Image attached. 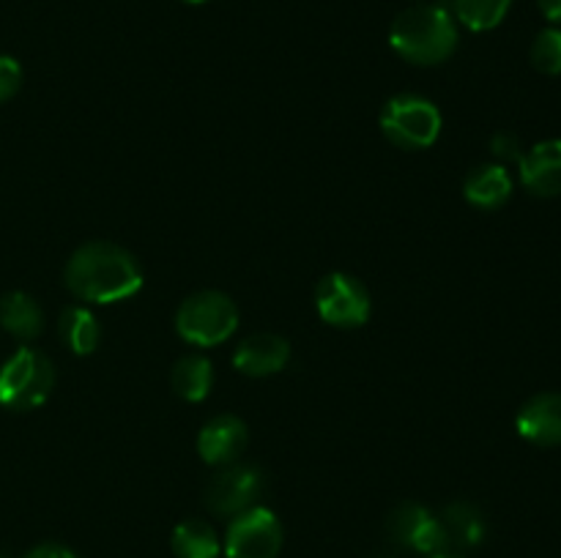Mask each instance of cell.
<instances>
[{
  "mask_svg": "<svg viewBox=\"0 0 561 558\" xmlns=\"http://www.w3.org/2000/svg\"><path fill=\"white\" fill-rule=\"evenodd\" d=\"M66 288L80 301L115 304L142 288V268L129 249L110 241L82 244L66 263Z\"/></svg>",
  "mask_w": 561,
  "mask_h": 558,
  "instance_id": "1",
  "label": "cell"
},
{
  "mask_svg": "<svg viewBox=\"0 0 561 558\" xmlns=\"http://www.w3.org/2000/svg\"><path fill=\"white\" fill-rule=\"evenodd\" d=\"M389 44L416 66H436L458 47V25L447 5L425 3L405 9L389 27Z\"/></svg>",
  "mask_w": 561,
  "mask_h": 558,
  "instance_id": "2",
  "label": "cell"
},
{
  "mask_svg": "<svg viewBox=\"0 0 561 558\" xmlns=\"http://www.w3.org/2000/svg\"><path fill=\"white\" fill-rule=\"evenodd\" d=\"M239 326V310L233 299L219 290H201L190 299L181 301L175 312V332L184 342L197 345V348H214L225 339L233 337Z\"/></svg>",
  "mask_w": 561,
  "mask_h": 558,
  "instance_id": "3",
  "label": "cell"
},
{
  "mask_svg": "<svg viewBox=\"0 0 561 558\" xmlns=\"http://www.w3.org/2000/svg\"><path fill=\"white\" fill-rule=\"evenodd\" d=\"M55 388V367L42 350L20 348L0 367V405L33 410L47 403Z\"/></svg>",
  "mask_w": 561,
  "mask_h": 558,
  "instance_id": "4",
  "label": "cell"
},
{
  "mask_svg": "<svg viewBox=\"0 0 561 558\" xmlns=\"http://www.w3.org/2000/svg\"><path fill=\"white\" fill-rule=\"evenodd\" d=\"M381 131L398 148L422 151V148H431L442 135V113L431 98L403 93L383 104Z\"/></svg>",
  "mask_w": 561,
  "mask_h": 558,
  "instance_id": "5",
  "label": "cell"
},
{
  "mask_svg": "<svg viewBox=\"0 0 561 558\" xmlns=\"http://www.w3.org/2000/svg\"><path fill=\"white\" fill-rule=\"evenodd\" d=\"M228 558H277L283 550V523L266 507H252L236 514L225 534Z\"/></svg>",
  "mask_w": 561,
  "mask_h": 558,
  "instance_id": "6",
  "label": "cell"
},
{
  "mask_svg": "<svg viewBox=\"0 0 561 558\" xmlns=\"http://www.w3.org/2000/svg\"><path fill=\"white\" fill-rule=\"evenodd\" d=\"M316 310L327 323L356 328L370 317V293L351 274H329L316 288Z\"/></svg>",
  "mask_w": 561,
  "mask_h": 558,
  "instance_id": "7",
  "label": "cell"
},
{
  "mask_svg": "<svg viewBox=\"0 0 561 558\" xmlns=\"http://www.w3.org/2000/svg\"><path fill=\"white\" fill-rule=\"evenodd\" d=\"M263 490V476L255 465H225L206 487V507L219 518H236L255 507Z\"/></svg>",
  "mask_w": 561,
  "mask_h": 558,
  "instance_id": "8",
  "label": "cell"
},
{
  "mask_svg": "<svg viewBox=\"0 0 561 558\" xmlns=\"http://www.w3.org/2000/svg\"><path fill=\"white\" fill-rule=\"evenodd\" d=\"M387 531L394 545L422 553V556L447 550V536H444L442 520L431 509L422 507V503L405 501L398 509H392L387 520Z\"/></svg>",
  "mask_w": 561,
  "mask_h": 558,
  "instance_id": "9",
  "label": "cell"
},
{
  "mask_svg": "<svg viewBox=\"0 0 561 558\" xmlns=\"http://www.w3.org/2000/svg\"><path fill=\"white\" fill-rule=\"evenodd\" d=\"M250 432L239 416H214L197 435V452H201L203 463L214 465V468H225V465L239 463L244 454Z\"/></svg>",
  "mask_w": 561,
  "mask_h": 558,
  "instance_id": "10",
  "label": "cell"
},
{
  "mask_svg": "<svg viewBox=\"0 0 561 558\" xmlns=\"http://www.w3.org/2000/svg\"><path fill=\"white\" fill-rule=\"evenodd\" d=\"M515 430L535 446H561V392H540L520 405Z\"/></svg>",
  "mask_w": 561,
  "mask_h": 558,
  "instance_id": "11",
  "label": "cell"
},
{
  "mask_svg": "<svg viewBox=\"0 0 561 558\" xmlns=\"http://www.w3.org/2000/svg\"><path fill=\"white\" fill-rule=\"evenodd\" d=\"M288 361H290L288 339L268 332L247 337L233 353L236 370H239L241 375H250V377L277 375V372H283L285 367H288Z\"/></svg>",
  "mask_w": 561,
  "mask_h": 558,
  "instance_id": "12",
  "label": "cell"
},
{
  "mask_svg": "<svg viewBox=\"0 0 561 558\" xmlns=\"http://www.w3.org/2000/svg\"><path fill=\"white\" fill-rule=\"evenodd\" d=\"M520 184L535 197H559L561 195V140H542L524 151L518 162Z\"/></svg>",
  "mask_w": 561,
  "mask_h": 558,
  "instance_id": "13",
  "label": "cell"
},
{
  "mask_svg": "<svg viewBox=\"0 0 561 558\" xmlns=\"http://www.w3.org/2000/svg\"><path fill=\"white\" fill-rule=\"evenodd\" d=\"M466 200L482 211H496L513 197V175L504 164H482L471 170L463 184Z\"/></svg>",
  "mask_w": 561,
  "mask_h": 558,
  "instance_id": "14",
  "label": "cell"
},
{
  "mask_svg": "<svg viewBox=\"0 0 561 558\" xmlns=\"http://www.w3.org/2000/svg\"><path fill=\"white\" fill-rule=\"evenodd\" d=\"M442 520L444 536H447V550H469V547L482 545L485 539V518H482L480 509L469 501H455L438 514Z\"/></svg>",
  "mask_w": 561,
  "mask_h": 558,
  "instance_id": "15",
  "label": "cell"
},
{
  "mask_svg": "<svg viewBox=\"0 0 561 558\" xmlns=\"http://www.w3.org/2000/svg\"><path fill=\"white\" fill-rule=\"evenodd\" d=\"M0 326L11 334V337L22 339V342H31L42 334L44 328V315L42 306L36 304V299L22 290L14 293H5L0 299Z\"/></svg>",
  "mask_w": 561,
  "mask_h": 558,
  "instance_id": "16",
  "label": "cell"
},
{
  "mask_svg": "<svg viewBox=\"0 0 561 558\" xmlns=\"http://www.w3.org/2000/svg\"><path fill=\"white\" fill-rule=\"evenodd\" d=\"M58 334L66 342V348L77 356L93 353L99 339H102V328H99L96 315L82 304H71L60 312Z\"/></svg>",
  "mask_w": 561,
  "mask_h": 558,
  "instance_id": "17",
  "label": "cell"
},
{
  "mask_svg": "<svg viewBox=\"0 0 561 558\" xmlns=\"http://www.w3.org/2000/svg\"><path fill=\"white\" fill-rule=\"evenodd\" d=\"M170 547H173L175 558H219L222 542H219L211 523L192 518L175 525Z\"/></svg>",
  "mask_w": 561,
  "mask_h": 558,
  "instance_id": "18",
  "label": "cell"
},
{
  "mask_svg": "<svg viewBox=\"0 0 561 558\" xmlns=\"http://www.w3.org/2000/svg\"><path fill=\"white\" fill-rule=\"evenodd\" d=\"M170 383H173V392L179 394L186 403H201L208 397L214 383V367L206 356L190 353L184 359L175 361L173 372H170Z\"/></svg>",
  "mask_w": 561,
  "mask_h": 558,
  "instance_id": "19",
  "label": "cell"
},
{
  "mask_svg": "<svg viewBox=\"0 0 561 558\" xmlns=\"http://www.w3.org/2000/svg\"><path fill=\"white\" fill-rule=\"evenodd\" d=\"M453 3H455V16H458L469 31L482 33L502 25V20L507 16L513 0H453Z\"/></svg>",
  "mask_w": 561,
  "mask_h": 558,
  "instance_id": "20",
  "label": "cell"
},
{
  "mask_svg": "<svg viewBox=\"0 0 561 558\" xmlns=\"http://www.w3.org/2000/svg\"><path fill=\"white\" fill-rule=\"evenodd\" d=\"M531 66L540 74H561V27H546L537 33L535 44H531Z\"/></svg>",
  "mask_w": 561,
  "mask_h": 558,
  "instance_id": "21",
  "label": "cell"
},
{
  "mask_svg": "<svg viewBox=\"0 0 561 558\" xmlns=\"http://www.w3.org/2000/svg\"><path fill=\"white\" fill-rule=\"evenodd\" d=\"M22 85V66L11 55H0V102H9Z\"/></svg>",
  "mask_w": 561,
  "mask_h": 558,
  "instance_id": "22",
  "label": "cell"
},
{
  "mask_svg": "<svg viewBox=\"0 0 561 558\" xmlns=\"http://www.w3.org/2000/svg\"><path fill=\"white\" fill-rule=\"evenodd\" d=\"M491 153L499 159V164H502V162H520V156H524V146H520V140L515 135H510V131H502V135H496L491 140Z\"/></svg>",
  "mask_w": 561,
  "mask_h": 558,
  "instance_id": "23",
  "label": "cell"
},
{
  "mask_svg": "<svg viewBox=\"0 0 561 558\" xmlns=\"http://www.w3.org/2000/svg\"><path fill=\"white\" fill-rule=\"evenodd\" d=\"M25 558H77L69 547L64 545H55V542H47V545H38L27 553Z\"/></svg>",
  "mask_w": 561,
  "mask_h": 558,
  "instance_id": "24",
  "label": "cell"
},
{
  "mask_svg": "<svg viewBox=\"0 0 561 558\" xmlns=\"http://www.w3.org/2000/svg\"><path fill=\"white\" fill-rule=\"evenodd\" d=\"M537 3H540L546 20H551L553 25H561V0H537Z\"/></svg>",
  "mask_w": 561,
  "mask_h": 558,
  "instance_id": "25",
  "label": "cell"
},
{
  "mask_svg": "<svg viewBox=\"0 0 561 558\" xmlns=\"http://www.w3.org/2000/svg\"><path fill=\"white\" fill-rule=\"evenodd\" d=\"M427 558H463V553H455V550H442V553H433Z\"/></svg>",
  "mask_w": 561,
  "mask_h": 558,
  "instance_id": "26",
  "label": "cell"
},
{
  "mask_svg": "<svg viewBox=\"0 0 561 558\" xmlns=\"http://www.w3.org/2000/svg\"><path fill=\"white\" fill-rule=\"evenodd\" d=\"M184 3H192V5H197V3H206V0H184Z\"/></svg>",
  "mask_w": 561,
  "mask_h": 558,
  "instance_id": "27",
  "label": "cell"
},
{
  "mask_svg": "<svg viewBox=\"0 0 561 558\" xmlns=\"http://www.w3.org/2000/svg\"><path fill=\"white\" fill-rule=\"evenodd\" d=\"M383 558H392V556H383Z\"/></svg>",
  "mask_w": 561,
  "mask_h": 558,
  "instance_id": "28",
  "label": "cell"
},
{
  "mask_svg": "<svg viewBox=\"0 0 561 558\" xmlns=\"http://www.w3.org/2000/svg\"><path fill=\"white\" fill-rule=\"evenodd\" d=\"M0 558H3V556H0Z\"/></svg>",
  "mask_w": 561,
  "mask_h": 558,
  "instance_id": "29",
  "label": "cell"
}]
</instances>
